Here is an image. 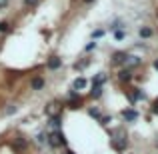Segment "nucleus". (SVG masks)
Here are the masks:
<instances>
[{
  "instance_id": "nucleus-15",
  "label": "nucleus",
  "mask_w": 158,
  "mask_h": 154,
  "mask_svg": "<svg viewBox=\"0 0 158 154\" xmlns=\"http://www.w3.org/2000/svg\"><path fill=\"white\" fill-rule=\"evenodd\" d=\"M12 146H14V148H18V150H24V148L28 146V142L22 138V136H16V138L12 140Z\"/></svg>"
},
{
  "instance_id": "nucleus-24",
  "label": "nucleus",
  "mask_w": 158,
  "mask_h": 154,
  "mask_svg": "<svg viewBox=\"0 0 158 154\" xmlns=\"http://www.w3.org/2000/svg\"><path fill=\"white\" fill-rule=\"evenodd\" d=\"M38 2H40V0H24V6H26V8H36Z\"/></svg>"
},
{
  "instance_id": "nucleus-9",
  "label": "nucleus",
  "mask_w": 158,
  "mask_h": 154,
  "mask_svg": "<svg viewBox=\"0 0 158 154\" xmlns=\"http://www.w3.org/2000/svg\"><path fill=\"white\" fill-rule=\"evenodd\" d=\"M46 68L52 70V72H56V70L62 68V58L58 56V54H52V56L46 58Z\"/></svg>"
},
{
  "instance_id": "nucleus-22",
  "label": "nucleus",
  "mask_w": 158,
  "mask_h": 154,
  "mask_svg": "<svg viewBox=\"0 0 158 154\" xmlns=\"http://www.w3.org/2000/svg\"><path fill=\"white\" fill-rule=\"evenodd\" d=\"M112 120H114V118H112V116H100V120H98V122H100V126H110V124H112Z\"/></svg>"
},
{
  "instance_id": "nucleus-29",
  "label": "nucleus",
  "mask_w": 158,
  "mask_h": 154,
  "mask_svg": "<svg viewBox=\"0 0 158 154\" xmlns=\"http://www.w3.org/2000/svg\"><path fill=\"white\" fill-rule=\"evenodd\" d=\"M152 66H154V68L158 70V58H156V60H154V62H152Z\"/></svg>"
},
{
  "instance_id": "nucleus-27",
  "label": "nucleus",
  "mask_w": 158,
  "mask_h": 154,
  "mask_svg": "<svg viewBox=\"0 0 158 154\" xmlns=\"http://www.w3.org/2000/svg\"><path fill=\"white\" fill-rule=\"evenodd\" d=\"M150 112L158 116V100H154V102H152V106H150Z\"/></svg>"
},
{
  "instance_id": "nucleus-30",
  "label": "nucleus",
  "mask_w": 158,
  "mask_h": 154,
  "mask_svg": "<svg viewBox=\"0 0 158 154\" xmlns=\"http://www.w3.org/2000/svg\"><path fill=\"white\" fill-rule=\"evenodd\" d=\"M84 4H92V2H96V0H82Z\"/></svg>"
},
{
  "instance_id": "nucleus-14",
  "label": "nucleus",
  "mask_w": 158,
  "mask_h": 154,
  "mask_svg": "<svg viewBox=\"0 0 158 154\" xmlns=\"http://www.w3.org/2000/svg\"><path fill=\"white\" fill-rule=\"evenodd\" d=\"M86 86H88V80H86V78H82V76H78L76 80L72 82V90H76V92H80V90H84Z\"/></svg>"
},
{
  "instance_id": "nucleus-5",
  "label": "nucleus",
  "mask_w": 158,
  "mask_h": 154,
  "mask_svg": "<svg viewBox=\"0 0 158 154\" xmlns=\"http://www.w3.org/2000/svg\"><path fill=\"white\" fill-rule=\"evenodd\" d=\"M62 118H64V110H60L58 114H54V116H48V120H46L48 132H52V130H62Z\"/></svg>"
},
{
  "instance_id": "nucleus-26",
  "label": "nucleus",
  "mask_w": 158,
  "mask_h": 154,
  "mask_svg": "<svg viewBox=\"0 0 158 154\" xmlns=\"http://www.w3.org/2000/svg\"><path fill=\"white\" fill-rule=\"evenodd\" d=\"M36 142L38 144H46V132H40V134L36 136Z\"/></svg>"
},
{
  "instance_id": "nucleus-11",
  "label": "nucleus",
  "mask_w": 158,
  "mask_h": 154,
  "mask_svg": "<svg viewBox=\"0 0 158 154\" xmlns=\"http://www.w3.org/2000/svg\"><path fill=\"white\" fill-rule=\"evenodd\" d=\"M60 110H64V108H62V104L56 102V100H54V102H48L46 106H44V114H46V116H54V114H58Z\"/></svg>"
},
{
  "instance_id": "nucleus-21",
  "label": "nucleus",
  "mask_w": 158,
  "mask_h": 154,
  "mask_svg": "<svg viewBox=\"0 0 158 154\" xmlns=\"http://www.w3.org/2000/svg\"><path fill=\"white\" fill-rule=\"evenodd\" d=\"M126 38V30L124 28H116L114 30V40H124Z\"/></svg>"
},
{
  "instance_id": "nucleus-16",
  "label": "nucleus",
  "mask_w": 158,
  "mask_h": 154,
  "mask_svg": "<svg viewBox=\"0 0 158 154\" xmlns=\"http://www.w3.org/2000/svg\"><path fill=\"white\" fill-rule=\"evenodd\" d=\"M138 34H140V38H152L154 30H152L150 26H140L138 28Z\"/></svg>"
},
{
  "instance_id": "nucleus-8",
  "label": "nucleus",
  "mask_w": 158,
  "mask_h": 154,
  "mask_svg": "<svg viewBox=\"0 0 158 154\" xmlns=\"http://www.w3.org/2000/svg\"><path fill=\"white\" fill-rule=\"evenodd\" d=\"M126 50H116V52H112V56H110V66H120L122 68V64H124V60H126Z\"/></svg>"
},
{
  "instance_id": "nucleus-4",
  "label": "nucleus",
  "mask_w": 158,
  "mask_h": 154,
  "mask_svg": "<svg viewBox=\"0 0 158 154\" xmlns=\"http://www.w3.org/2000/svg\"><path fill=\"white\" fill-rule=\"evenodd\" d=\"M124 94L128 96V100H130L132 106H134L136 102H140V100H144V98H146V94L142 92V88H136V86H132V88H126V90H124Z\"/></svg>"
},
{
  "instance_id": "nucleus-20",
  "label": "nucleus",
  "mask_w": 158,
  "mask_h": 154,
  "mask_svg": "<svg viewBox=\"0 0 158 154\" xmlns=\"http://www.w3.org/2000/svg\"><path fill=\"white\" fill-rule=\"evenodd\" d=\"M10 28H12V24L8 22V20H0V32H2V34L10 32Z\"/></svg>"
},
{
  "instance_id": "nucleus-7",
  "label": "nucleus",
  "mask_w": 158,
  "mask_h": 154,
  "mask_svg": "<svg viewBox=\"0 0 158 154\" xmlns=\"http://www.w3.org/2000/svg\"><path fill=\"white\" fill-rule=\"evenodd\" d=\"M138 66H142V58H140V56H136V54H126V60H124L122 68L134 70V68H138Z\"/></svg>"
},
{
  "instance_id": "nucleus-28",
  "label": "nucleus",
  "mask_w": 158,
  "mask_h": 154,
  "mask_svg": "<svg viewBox=\"0 0 158 154\" xmlns=\"http://www.w3.org/2000/svg\"><path fill=\"white\" fill-rule=\"evenodd\" d=\"M6 4H8V0H0V8H4Z\"/></svg>"
},
{
  "instance_id": "nucleus-18",
  "label": "nucleus",
  "mask_w": 158,
  "mask_h": 154,
  "mask_svg": "<svg viewBox=\"0 0 158 154\" xmlns=\"http://www.w3.org/2000/svg\"><path fill=\"white\" fill-rule=\"evenodd\" d=\"M86 112H88V116H90V118H94V120H100V116H102V112H100V108H96V106H88V110H86Z\"/></svg>"
},
{
  "instance_id": "nucleus-25",
  "label": "nucleus",
  "mask_w": 158,
  "mask_h": 154,
  "mask_svg": "<svg viewBox=\"0 0 158 154\" xmlns=\"http://www.w3.org/2000/svg\"><path fill=\"white\" fill-rule=\"evenodd\" d=\"M102 36H104V30H102V28H98V30L92 32V40H98V38H102Z\"/></svg>"
},
{
  "instance_id": "nucleus-3",
  "label": "nucleus",
  "mask_w": 158,
  "mask_h": 154,
  "mask_svg": "<svg viewBox=\"0 0 158 154\" xmlns=\"http://www.w3.org/2000/svg\"><path fill=\"white\" fill-rule=\"evenodd\" d=\"M84 104H86V98L82 96L80 92H76V90H72V88H70V92H68V98H66L64 106L68 108V110H78V108H82Z\"/></svg>"
},
{
  "instance_id": "nucleus-31",
  "label": "nucleus",
  "mask_w": 158,
  "mask_h": 154,
  "mask_svg": "<svg viewBox=\"0 0 158 154\" xmlns=\"http://www.w3.org/2000/svg\"><path fill=\"white\" fill-rule=\"evenodd\" d=\"M122 154H124V152H122ZM126 154H130V152H126Z\"/></svg>"
},
{
  "instance_id": "nucleus-13",
  "label": "nucleus",
  "mask_w": 158,
  "mask_h": 154,
  "mask_svg": "<svg viewBox=\"0 0 158 154\" xmlns=\"http://www.w3.org/2000/svg\"><path fill=\"white\" fill-rule=\"evenodd\" d=\"M102 92H104V86L92 84V88H90V92H88V98H92V100H98V98L102 96Z\"/></svg>"
},
{
  "instance_id": "nucleus-23",
  "label": "nucleus",
  "mask_w": 158,
  "mask_h": 154,
  "mask_svg": "<svg viewBox=\"0 0 158 154\" xmlns=\"http://www.w3.org/2000/svg\"><path fill=\"white\" fill-rule=\"evenodd\" d=\"M96 48H98V42H96V40H92V42H88V44H86V48H84V50H86V52H92V50H96Z\"/></svg>"
},
{
  "instance_id": "nucleus-6",
  "label": "nucleus",
  "mask_w": 158,
  "mask_h": 154,
  "mask_svg": "<svg viewBox=\"0 0 158 154\" xmlns=\"http://www.w3.org/2000/svg\"><path fill=\"white\" fill-rule=\"evenodd\" d=\"M120 118H122L124 122H136V120L140 118V112L134 110L132 106H128V108H124V110L120 112Z\"/></svg>"
},
{
  "instance_id": "nucleus-19",
  "label": "nucleus",
  "mask_w": 158,
  "mask_h": 154,
  "mask_svg": "<svg viewBox=\"0 0 158 154\" xmlns=\"http://www.w3.org/2000/svg\"><path fill=\"white\" fill-rule=\"evenodd\" d=\"M88 64H90V58H84V60H80V62H74V70H84Z\"/></svg>"
},
{
  "instance_id": "nucleus-12",
  "label": "nucleus",
  "mask_w": 158,
  "mask_h": 154,
  "mask_svg": "<svg viewBox=\"0 0 158 154\" xmlns=\"http://www.w3.org/2000/svg\"><path fill=\"white\" fill-rule=\"evenodd\" d=\"M44 86H46V80H44L42 76H32V78H30V90H34V92H40Z\"/></svg>"
},
{
  "instance_id": "nucleus-1",
  "label": "nucleus",
  "mask_w": 158,
  "mask_h": 154,
  "mask_svg": "<svg viewBox=\"0 0 158 154\" xmlns=\"http://www.w3.org/2000/svg\"><path fill=\"white\" fill-rule=\"evenodd\" d=\"M108 136H110V148H112L114 152L122 154V152L128 150V146H130V140H128V134H126V130H124L122 126L108 130Z\"/></svg>"
},
{
  "instance_id": "nucleus-10",
  "label": "nucleus",
  "mask_w": 158,
  "mask_h": 154,
  "mask_svg": "<svg viewBox=\"0 0 158 154\" xmlns=\"http://www.w3.org/2000/svg\"><path fill=\"white\" fill-rule=\"evenodd\" d=\"M116 78H118L122 84H128V82L134 80V74H132V70H128V68H120L118 74H116Z\"/></svg>"
},
{
  "instance_id": "nucleus-17",
  "label": "nucleus",
  "mask_w": 158,
  "mask_h": 154,
  "mask_svg": "<svg viewBox=\"0 0 158 154\" xmlns=\"http://www.w3.org/2000/svg\"><path fill=\"white\" fill-rule=\"evenodd\" d=\"M104 82H106V72H98L92 78V84H96V86H104Z\"/></svg>"
},
{
  "instance_id": "nucleus-2",
  "label": "nucleus",
  "mask_w": 158,
  "mask_h": 154,
  "mask_svg": "<svg viewBox=\"0 0 158 154\" xmlns=\"http://www.w3.org/2000/svg\"><path fill=\"white\" fill-rule=\"evenodd\" d=\"M46 144L50 150H58V148L68 146V140H66V134L62 130H52V132H46Z\"/></svg>"
}]
</instances>
